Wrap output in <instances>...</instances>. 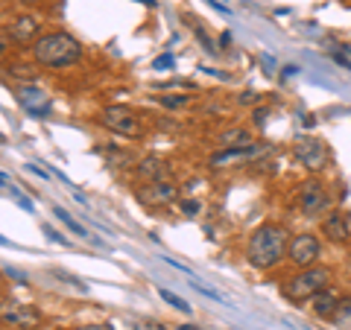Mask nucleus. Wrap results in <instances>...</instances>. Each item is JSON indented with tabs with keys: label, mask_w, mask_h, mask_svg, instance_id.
I'll list each match as a JSON object with an SVG mask.
<instances>
[{
	"label": "nucleus",
	"mask_w": 351,
	"mask_h": 330,
	"mask_svg": "<svg viewBox=\"0 0 351 330\" xmlns=\"http://www.w3.org/2000/svg\"><path fill=\"white\" fill-rule=\"evenodd\" d=\"M73 330H114L112 325H82V327H73Z\"/></svg>",
	"instance_id": "24"
},
{
	"label": "nucleus",
	"mask_w": 351,
	"mask_h": 330,
	"mask_svg": "<svg viewBox=\"0 0 351 330\" xmlns=\"http://www.w3.org/2000/svg\"><path fill=\"white\" fill-rule=\"evenodd\" d=\"M328 193H325V187L319 181H304L302 184V190H299V205H302V211L304 214H319L328 207Z\"/></svg>",
	"instance_id": "8"
},
{
	"label": "nucleus",
	"mask_w": 351,
	"mask_h": 330,
	"mask_svg": "<svg viewBox=\"0 0 351 330\" xmlns=\"http://www.w3.org/2000/svg\"><path fill=\"white\" fill-rule=\"evenodd\" d=\"M182 330H199V327H193V325H182Z\"/></svg>",
	"instance_id": "30"
},
{
	"label": "nucleus",
	"mask_w": 351,
	"mask_h": 330,
	"mask_svg": "<svg viewBox=\"0 0 351 330\" xmlns=\"http://www.w3.org/2000/svg\"><path fill=\"white\" fill-rule=\"evenodd\" d=\"M182 211L188 214V216H193V214H199V202H193V199H184L182 202Z\"/></svg>",
	"instance_id": "23"
},
{
	"label": "nucleus",
	"mask_w": 351,
	"mask_h": 330,
	"mask_svg": "<svg viewBox=\"0 0 351 330\" xmlns=\"http://www.w3.org/2000/svg\"><path fill=\"white\" fill-rule=\"evenodd\" d=\"M191 283H193V290H196V292H202V295H208V299H214V301H223V295H219L217 290L205 287V283H199V281H191Z\"/></svg>",
	"instance_id": "21"
},
{
	"label": "nucleus",
	"mask_w": 351,
	"mask_h": 330,
	"mask_svg": "<svg viewBox=\"0 0 351 330\" xmlns=\"http://www.w3.org/2000/svg\"><path fill=\"white\" fill-rule=\"evenodd\" d=\"M138 179L141 181H161L164 179V164L158 158H144L138 164Z\"/></svg>",
	"instance_id": "15"
},
{
	"label": "nucleus",
	"mask_w": 351,
	"mask_h": 330,
	"mask_svg": "<svg viewBox=\"0 0 351 330\" xmlns=\"http://www.w3.org/2000/svg\"><path fill=\"white\" fill-rule=\"evenodd\" d=\"M319 251H322V246H319V240H316L313 234H299V237H295L293 243H290L287 255H290V260H293L299 269H307V266H313V263H316Z\"/></svg>",
	"instance_id": "6"
},
{
	"label": "nucleus",
	"mask_w": 351,
	"mask_h": 330,
	"mask_svg": "<svg viewBox=\"0 0 351 330\" xmlns=\"http://www.w3.org/2000/svg\"><path fill=\"white\" fill-rule=\"evenodd\" d=\"M158 103L167 105V108H182L184 103H188V94H161Z\"/></svg>",
	"instance_id": "19"
},
{
	"label": "nucleus",
	"mask_w": 351,
	"mask_h": 330,
	"mask_svg": "<svg viewBox=\"0 0 351 330\" xmlns=\"http://www.w3.org/2000/svg\"><path fill=\"white\" fill-rule=\"evenodd\" d=\"M328 281H331V272L325 266H307L295 278H290V283L284 287V295L293 301H311L316 292L328 290Z\"/></svg>",
	"instance_id": "3"
},
{
	"label": "nucleus",
	"mask_w": 351,
	"mask_h": 330,
	"mask_svg": "<svg viewBox=\"0 0 351 330\" xmlns=\"http://www.w3.org/2000/svg\"><path fill=\"white\" fill-rule=\"evenodd\" d=\"M208 3H211L214 9H219V12H223V15H228V12H232V9H228V6H223V3H219V0H208Z\"/></svg>",
	"instance_id": "27"
},
{
	"label": "nucleus",
	"mask_w": 351,
	"mask_h": 330,
	"mask_svg": "<svg viewBox=\"0 0 351 330\" xmlns=\"http://www.w3.org/2000/svg\"><path fill=\"white\" fill-rule=\"evenodd\" d=\"M21 3H24V6H29V3H36V0H21Z\"/></svg>",
	"instance_id": "32"
},
{
	"label": "nucleus",
	"mask_w": 351,
	"mask_h": 330,
	"mask_svg": "<svg viewBox=\"0 0 351 330\" xmlns=\"http://www.w3.org/2000/svg\"><path fill=\"white\" fill-rule=\"evenodd\" d=\"M173 64V56H158L156 59V68H170Z\"/></svg>",
	"instance_id": "26"
},
{
	"label": "nucleus",
	"mask_w": 351,
	"mask_h": 330,
	"mask_svg": "<svg viewBox=\"0 0 351 330\" xmlns=\"http://www.w3.org/2000/svg\"><path fill=\"white\" fill-rule=\"evenodd\" d=\"M261 100V94H255V91H246V94H240V105H255Z\"/></svg>",
	"instance_id": "22"
},
{
	"label": "nucleus",
	"mask_w": 351,
	"mask_h": 330,
	"mask_svg": "<svg viewBox=\"0 0 351 330\" xmlns=\"http://www.w3.org/2000/svg\"><path fill=\"white\" fill-rule=\"evenodd\" d=\"M287 249H290L287 246V231L278 228V225H263L249 237L246 257L255 269H272V266L281 263Z\"/></svg>",
	"instance_id": "1"
},
{
	"label": "nucleus",
	"mask_w": 351,
	"mask_h": 330,
	"mask_svg": "<svg viewBox=\"0 0 351 330\" xmlns=\"http://www.w3.org/2000/svg\"><path fill=\"white\" fill-rule=\"evenodd\" d=\"M219 144L226 149H252L255 147V140H252V131L249 129H226L223 135H219Z\"/></svg>",
	"instance_id": "12"
},
{
	"label": "nucleus",
	"mask_w": 351,
	"mask_h": 330,
	"mask_svg": "<svg viewBox=\"0 0 351 330\" xmlns=\"http://www.w3.org/2000/svg\"><path fill=\"white\" fill-rule=\"evenodd\" d=\"M158 295H161V299H164V301H167V304H173V307H176V310H182V313H191V304H188V301H184V299H179V295H173L170 290H164V287H158Z\"/></svg>",
	"instance_id": "17"
},
{
	"label": "nucleus",
	"mask_w": 351,
	"mask_h": 330,
	"mask_svg": "<svg viewBox=\"0 0 351 330\" xmlns=\"http://www.w3.org/2000/svg\"><path fill=\"white\" fill-rule=\"evenodd\" d=\"M100 120H103L106 129L117 131V135H126V138L138 135V120H135V114H132L126 105H106Z\"/></svg>",
	"instance_id": "4"
},
{
	"label": "nucleus",
	"mask_w": 351,
	"mask_h": 330,
	"mask_svg": "<svg viewBox=\"0 0 351 330\" xmlns=\"http://www.w3.org/2000/svg\"><path fill=\"white\" fill-rule=\"evenodd\" d=\"M3 187H6V190H9V193H12V199H15V202H18L21 207H24V211H32V205H29V199H27V196H24V193H21V190H18V187H15L12 181H9V175H6V173H3Z\"/></svg>",
	"instance_id": "18"
},
{
	"label": "nucleus",
	"mask_w": 351,
	"mask_h": 330,
	"mask_svg": "<svg viewBox=\"0 0 351 330\" xmlns=\"http://www.w3.org/2000/svg\"><path fill=\"white\" fill-rule=\"evenodd\" d=\"M53 214H56V216L62 219V223H64V225H68V228L73 231V234H82V237L88 234V231H85V228H82L80 223H76V219H73V216H71L68 211H64V207H59V205H56V207H53Z\"/></svg>",
	"instance_id": "16"
},
{
	"label": "nucleus",
	"mask_w": 351,
	"mask_h": 330,
	"mask_svg": "<svg viewBox=\"0 0 351 330\" xmlns=\"http://www.w3.org/2000/svg\"><path fill=\"white\" fill-rule=\"evenodd\" d=\"M322 234H328V240H334V243H346V240H348V223H346V216L331 214L322 223Z\"/></svg>",
	"instance_id": "14"
},
{
	"label": "nucleus",
	"mask_w": 351,
	"mask_h": 330,
	"mask_svg": "<svg viewBox=\"0 0 351 330\" xmlns=\"http://www.w3.org/2000/svg\"><path fill=\"white\" fill-rule=\"evenodd\" d=\"M9 73L18 76V79H29V82H36V68H27V64H12V68H9Z\"/></svg>",
	"instance_id": "20"
},
{
	"label": "nucleus",
	"mask_w": 351,
	"mask_h": 330,
	"mask_svg": "<svg viewBox=\"0 0 351 330\" xmlns=\"http://www.w3.org/2000/svg\"><path fill=\"white\" fill-rule=\"evenodd\" d=\"M141 3H147V6H156V0H141Z\"/></svg>",
	"instance_id": "31"
},
{
	"label": "nucleus",
	"mask_w": 351,
	"mask_h": 330,
	"mask_svg": "<svg viewBox=\"0 0 351 330\" xmlns=\"http://www.w3.org/2000/svg\"><path fill=\"white\" fill-rule=\"evenodd\" d=\"M334 62H339V64H343L346 71H351V62H348L346 56H339V53H334Z\"/></svg>",
	"instance_id": "28"
},
{
	"label": "nucleus",
	"mask_w": 351,
	"mask_h": 330,
	"mask_svg": "<svg viewBox=\"0 0 351 330\" xmlns=\"http://www.w3.org/2000/svg\"><path fill=\"white\" fill-rule=\"evenodd\" d=\"M293 155L299 158V164H304L307 170H322L328 161V149L319 138H299L293 147Z\"/></svg>",
	"instance_id": "5"
},
{
	"label": "nucleus",
	"mask_w": 351,
	"mask_h": 330,
	"mask_svg": "<svg viewBox=\"0 0 351 330\" xmlns=\"http://www.w3.org/2000/svg\"><path fill=\"white\" fill-rule=\"evenodd\" d=\"M27 170H29V173H36V175H41V179H47V173H44L41 167H36V164H27Z\"/></svg>",
	"instance_id": "29"
},
{
	"label": "nucleus",
	"mask_w": 351,
	"mask_h": 330,
	"mask_svg": "<svg viewBox=\"0 0 351 330\" xmlns=\"http://www.w3.org/2000/svg\"><path fill=\"white\" fill-rule=\"evenodd\" d=\"M176 196H179V187L173 181H149L147 187H141L138 190V202L147 205V207H156V205H170Z\"/></svg>",
	"instance_id": "7"
},
{
	"label": "nucleus",
	"mask_w": 351,
	"mask_h": 330,
	"mask_svg": "<svg viewBox=\"0 0 351 330\" xmlns=\"http://www.w3.org/2000/svg\"><path fill=\"white\" fill-rule=\"evenodd\" d=\"M3 322L12 327H36L38 325V310L29 304H3Z\"/></svg>",
	"instance_id": "9"
},
{
	"label": "nucleus",
	"mask_w": 351,
	"mask_h": 330,
	"mask_svg": "<svg viewBox=\"0 0 351 330\" xmlns=\"http://www.w3.org/2000/svg\"><path fill=\"white\" fill-rule=\"evenodd\" d=\"M38 18L36 15H18L12 21V38L21 41V44H29V41H36L38 36Z\"/></svg>",
	"instance_id": "11"
},
{
	"label": "nucleus",
	"mask_w": 351,
	"mask_h": 330,
	"mask_svg": "<svg viewBox=\"0 0 351 330\" xmlns=\"http://www.w3.org/2000/svg\"><path fill=\"white\" fill-rule=\"evenodd\" d=\"M18 103L24 105L29 114H36V117L50 114V100H47V94L38 91V88H21V91H18Z\"/></svg>",
	"instance_id": "10"
},
{
	"label": "nucleus",
	"mask_w": 351,
	"mask_h": 330,
	"mask_svg": "<svg viewBox=\"0 0 351 330\" xmlns=\"http://www.w3.org/2000/svg\"><path fill=\"white\" fill-rule=\"evenodd\" d=\"M267 123V108H258L255 112V126H263Z\"/></svg>",
	"instance_id": "25"
},
{
	"label": "nucleus",
	"mask_w": 351,
	"mask_h": 330,
	"mask_svg": "<svg viewBox=\"0 0 351 330\" xmlns=\"http://www.w3.org/2000/svg\"><path fill=\"white\" fill-rule=\"evenodd\" d=\"M311 307H313L316 316H334L337 307H339V295L334 290H322L311 299Z\"/></svg>",
	"instance_id": "13"
},
{
	"label": "nucleus",
	"mask_w": 351,
	"mask_h": 330,
	"mask_svg": "<svg viewBox=\"0 0 351 330\" xmlns=\"http://www.w3.org/2000/svg\"><path fill=\"white\" fill-rule=\"evenodd\" d=\"M82 47L80 41L68 32H50V36H41L32 47V59L38 64H47V68H68V64L80 62Z\"/></svg>",
	"instance_id": "2"
}]
</instances>
